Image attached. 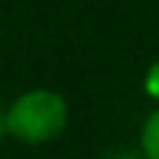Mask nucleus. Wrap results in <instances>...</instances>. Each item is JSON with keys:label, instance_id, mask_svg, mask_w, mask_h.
<instances>
[{"label": "nucleus", "instance_id": "1", "mask_svg": "<svg viewBox=\"0 0 159 159\" xmlns=\"http://www.w3.org/2000/svg\"><path fill=\"white\" fill-rule=\"evenodd\" d=\"M68 127V103L53 89H27L6 106V136L27 148L56 142Z\"/></svg>", "mask_w": 159, "mask_h": 159}, {"label": "nucleus", "instance_id": "2", "mask_svg": "<svg viewBox=\"0 0 159 159\" xmlns=\"http://www.w3.org/2000/svg\"><path fill=\"white\" fill-rule=\"evenodd\" d=\"M139 148H142V159H159V106L144 118L139 130Z\"/></svg>", "mask_w": 159, "mask_h": 159}, {"label": "nucleus", "instance_id": "3", "mask_svg": "<svg viewBox=\"0 0 159 159\" xmlns=\"http://www.w3.org/2000/svg\"><path fill=\"white\" fill-rule=\"evenodd\" d=\"M142 85H144V94H148L150 100H156V103H159V59H156L153 65H150L148 71H144Z\"/></svg>", "mask_w": 159, "mask_h": 159}, {"label": "nucleus", "instance_id": "4", "mask_svg": "<svg viewBox=\"0 0 159 159\" xmlns=\"http://www.w3.org/2000/svg\"><path fill=\"white\" fill-rule=\"evenodd\" d=\"M6 136V109L0 106V139Z\"/></svg>", "mask_w": 159, "mask_h": 159}]
</instances>
